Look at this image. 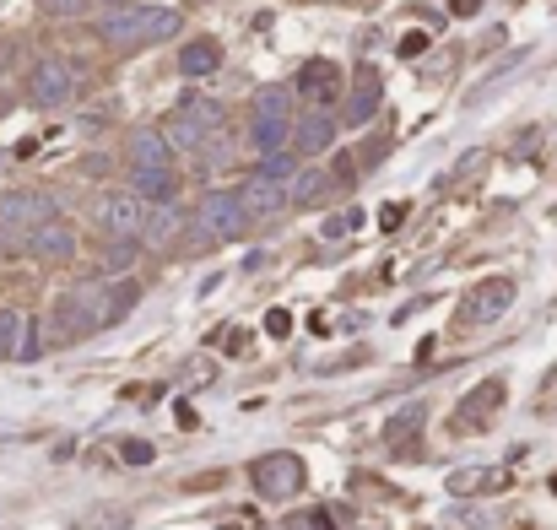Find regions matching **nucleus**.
I'll return each instance as SVG.
<instances>
[{"instance_id":"obj_26","label":"nucleus","mask_w":557,"mask_h":530,"mask_svg":"<svg viewBox=\"0 0 557 530\" xmlns=\"http://www.w3.org/2000/svg\"><path fill=\"white\" fill-rule=\"evenodd\" d=\"M130 265H136V244H130V238H114L109 244V271H130Z\"/></svg>"},{"instance_id":"obj_12","label":"nucleus","mask_w":557,"mask_h":530,"mask_svg":"<svg viewBox=\"0 0 557 530\" xmlns=\"http://www.w3.org/2000/svg\"><path fill=\"white\" fill-rule=\"evenodd\" d=\"M298 92L314 103V109H330L336 92H341V71L330 60H309V65H303V76H298Z\"/></svg>"},{"instance_id":"obj_19","label":"nucleus","mask_w":557,"mask_h":530,"mask_svg":"<svg viewBox=\"0 0 557 530\" xmlns=\"http://www.w3.org/2000/svg\"><path fill=\"white\" fill-rule=\"evenodd\" d=\"M136 190L147 195V201H174V190H179V179H174V168H136Z\"/></svg>"},{"instance_id":"obj_31","label":"nucleus","mask_w":557,"mask_h":530,"mask_svg":"<svg viewBox=\"0 0 557 530\" xmlns=\"http://www.w3.org/2000/svg\"><path fill=\"white\" fill-rule=\"evenodd\" d=\"M476 11V0H455V17H471Z\"/></svg>"},{"instance_id":"obj_8","label":"nucleus","mask_w":557,"mask_h":530,"mask_svg":"<svg viewBox=\"0 0 557 530\" xmlns=\"http://www.w3.org/2000/svg\"><path fill=\"white\" fill-rule=\"evenodd\" d=\"M141 217H147V201H141V195H130V190H119V195H109V201L98 206V222L114 238H136L141 233Z\"/></svg>"},{"instance_id":"obj_5","label":"nucleus","mask_w":557,"mask_h":530,"mask_svg":"<svg viewBox=\"0 0 557 530\" xmlns=\"http://www.w3.org/2000/svg\"><path fill=\"white\" fill-rule=\"evenodd\" d=\"M71 92H76V71L65 60H44L28 76V98L38 103V109H55V103H65Z\"/></svg>"},{"instance_id":"obj_1","label":"nucleus","mask_w":557,"mask_h":530,"mask_svg":"<svg viewBox=\"0 0 557 530\" xmlns=\"http://www.w3.org/2000/svg\"><path fill=\"white\" fill-rule=\"evenodd\" d=\"M179 33V11H157V6H119L103 17V44L114 49H141L157 44V38H174Z\"/></svg>"},{"instance_id":"obj_21","label":"nucleus","mask_w":557,"mask_h":530,"mask_svg":"<svg viewBox=\"0 0 557 530\" xmlns=\"http://www.w3.org/2000/svg\"><path fill=\"white\" fill-rule=\"evenodd\" d=\"M255 119H293V92H287V87L255 92Z\"/></svg>"},{"instance_id":"obj_9","label":"nucleus","mask_w":557,"mask_h":530,"mask_svg":"<svg viewBox=\"0 0 557 530\" xmlns=\"http://www.w3.org/2000/svg\"><path fill=\"white\" fill-rule=\"evenodd\" d=\"M44 217H55L44 195H6V201H0V228H6L11 238H28Z\"/></svg>"},{"instance_id":"obj_6","label":"nucleus","mask_w":557,"mask_h":530,"mask_svg":"<svg viewBox=\"0 0 557 530\" xmlns=\"http://www.w3.org/2000/svg\"><path fill=\"white\" fill-rule=\"evenodd\" d=\"M255 487L265 498H293L303 487V460L298 455H265L255 466Z\"/></svg>"},{"instance_id":"obj_29","label":"nucleus","mask_w":557,"mask_h":530,"mask_svg":"<svg viewBox=\"0 0 557 530\" xmlns=\"http://www.w3.org/2000/svg\"><path fill=\"white\" fill-rule=\"evenodd\" d=\"M357 217H363V211H341L336 222H325V238H341V233H352V228H357Z\"/></svg>"},{"instance_id":"obj_14","label":"nucleus","mask_w":557,"mask_h":530,"mask_svg":"<svg viewBox=\"0 0 557 530\" xmlns=\"http://www.w3.org/2000/svg\"><path fill=\"white\" fill-rule=\"evenodd\" d=\"M238 201H244L249 217H255V211H276V206H287V184L271 179V174H249L244 190H238Z\"/></svg>"},{"instance_id":"obj_3","label":"nucleus","mask_w":557,"mask_h":530,"mask_svg":"<svg viewBox=\"0 0 557 530\" xmlns=\"http://www.w3.org/2000/svg\"><path fill=\"white\" fill-rule=\"evenodd\" d=\"M244 222H249V211H244V201H238V190L206 195L201 211H195V233H201V238H238V233H244Z\"/></svg>"},{"instance_id":"obj_22","label":"nucleus","mask_w":557,"mask_h":530,"mask_svg":"<svg viewBox=\"0 0 557 530\" xmlns=\"http://www.w3.org/2000/svg\"><path fill=\"white\" fill-rule=\"evenodd\" d=\"M374 109H379V82L368 76V82L352 92V103H347V125H368V114H374Z\"/></svg>"},{"instance_id":"obj_2","label":"nucleus","mask_w":557,"mask_h":530,"mask_svg":"<svg viewBox=\"0 0 557 530\" xmlns=\"http://www.w3.org/2000/svg\"><path fill=\"white\" fill-rule=\"evenodd\" d=\"M103 325H109V282H82V287H71V293H60V303H55V336L60 341H82Z\"/></svg>"},{"instance_id":"obj_17","label":"nucleus","mask_w":557,"mask_h":530,"mask_svg":"<svg viewBox=\"0 0 557 530\" xmlns=\"http://www.w3.org/2000/svg\"><path fill=\"white\" fill-rule=\"evenodd\" d=\"M130 157H136V168H163L168 163V136L136 130V136H130Z\"/></svg>"},{"instance_id":"obj_15","label":"nucleus","mask_w":557,"mask_h":530,"mask_svg":"<svg viewBox=\"0 0 557 530\" xmlns=\"http://www.w3.org/2000/svg\"><path fill=\"white\" fill-rule=\"evenodd\" d=\"M179 228H184V217H179V206H168V201L147 206V217H141V233H147V244H157V249L174 244Z\"/></svg>"},{"instance_id":"obj_24","label":"nucleus","mask_w":557,"mask_h":530,"mask_svg":"<svg viewBox=\"0 0 557 530\" xmlns=\"http://www.w3.org/2000/svg\"><path fill=\"white\" fill-rule=\"evenodd\" d=\"M287 130H293V119H255V147L260 152H276L287 141Z\"/></svg>"},{"instance_id":"obj_16","label":"nucleus","mask_w":557,"mask_h":530,"mask_svg":"<svg viewBox=\"0 0 557 530\" xmlns=\"http://www.w3.org/2000/svg\"><path fill=\"white\" fill-rule=\"evenodd\" d=\"M330 136H336V119H330V109H314V114L298 125L293 141H298V152H325Z\"/></svg>"},{"instance_id":"obj_11","label":"nucleus","mask_w":557,"mask_h":530,"mask_svg":"<svg viewBox=\"0 0 557 530\" xmlns=\"http://www.w3.org/2000/svg\"><path fill=\"white\" fill-rule=\"evenodd\" d=\"M38 330L22 309H0V363L6 357H38Z\"/></svg>"},{"instance_id":"obj_10","label":"nucleus","mask_w":557,"mask_h":530,"mask_svg":"<svg viewBox=\"0 0 557 530\" xmlns=\"http://www.w3.org/2000/svg\"><path fill=\"white\" fill-rule=\"evenodd\" d=\"M28 249L38 260H71L76 255V233H71V222H60V217H44L38 228L28 233Z\"/></svg>"},{"instance_id":"obj_18","label":"nucleus","mask_w":557,"mask_h":530,"mask_svg":"<svg viewBox=\"0 0 557 530\" xmlns=\"http://www.w3.org/2000/svg\"><path fill=\"white\" fill-rule=\"evenodd\" d=\"M222 65V49L211 44V38H201V44H184V55H179V71L184 76H211Z\"/></svg>"},{"instance_id":"obj_13","label":"nucleus","mask_w":557,"mask_h":530,"mask_svg":"<svg viewBox=\"0 0 557 530\" xmlns=\"http://www.w3.org/2000/svg\"><path fill=\"white\" fill-rule=\"evenodd\" d=\"M509 303H514V282H509V276H493V282H482V287H476V298L466 303V320H498Z\"/></svg>"},{"instance_id":"obj_27","label":"nucleus","mask_w":557,"mask_h":530,"mask_svg":"<svg viewBox=\"0 0 557 530\" xmlns=\"http://www.w3.org/2000/svg\"><path fill=\"white\" fill-rule=\"evenodd\" d=\"M119 460H125V466H147V460H152V444H141V439L119 444Z\"/></svg>"},{"instance_id":"obj_32","label":"nucleus","mask_w":557,"mask_h":530,"mask_svg":"<svg viewBox=\"0 0 557 530\" xmlns=\"http://www.w3.org/2000/svg\"><path fill=\"white\" fill-rule=\"evenodd\" d=\"M314 530H330V514H314V520H309Z\"/></svg>"},{"instance_id":"obj_28","label":"nucleus","mask_w":557,"mask_h":530,"mask_svg":"<svg viewBox=\"0 0 557 530\" xmlns=\"http://www.w3.org/2000/svg\"><path fill=\"white\" fill-rule=\"evenodd\" d=\"M265 330H271V336H293V314L271 309V314H265Z\"/></svg>"},{"instance_id":"obj_25","label":"nucleus","mask_w":557,"mask_h":530,"mask_svg":"<svg viewBox=\"0 0 557 530\" xmlns=\"http://www.w3.org/2000/svg\"><path fill=\"white\" fill-rule=\"evenodd\" d=\"M498 482H509L503 471H455L449 476V493H476V487H498Z\"/></svg>"},{"instance_id":"obj_30","label":"nucleus","mask_w":557,"mask_h":530,"mask_svg":"<svg viewBox=\"0 0 557 530\" xmlns=\"http://www.w3.org/2000/svg\"><path fill=\"white\" fill-rule=\"evenodd\" d=\"M44 6H49V11H60V17H65V11L76 17V11H87V0H44Z\"/></svg>"},{"instance_id":"obj_4","label":"nucleus","mask_w":557,"mask_h":530,"mask_svg":"<svg viewBox=\"0 0 557 530\" xmlns=\"http://www.w3.org/2000/svg\"><path fill=\"white\" fill-rule=\"evenodd\" d=\"M217 125H222L217 103H190V109H179L174 125H168V147H201V141L217 136Z\"/></svg>"},{"instance_id":"obj_7","label":"nucleus","mask_w":557,"mask_h":530,"mask_svg":"<svg viewBox=\"0 0 557 530\" xmlns=\"http://www.w3.org/2000/svg\"><path fill=\"white\" fill-rule=\"evenodd\" d=\"M503 395H509V384H503V379H482V384L466 395V401L455 406V433H460V428H482V422L503 406Z\"/></svg>"},{"instance_id":"obj_23","label":"nucleus","mask_w":557,"mask_h":530,"mask_svg":"<svg viewBox=\"0 0 557 530\" xmlns=\"http://www.w3.org/2000/svg\"><path fill=\"white\" fill-rule=\"evenodd\" d=\"M136 303H141V287H136V282H109V325L125 320Z\"/></svg>"},{"instance_id":"obj_20","label":"nucleus","mask_w":557,"mask_h":530,"mask_svg":"<svg viewBox=\"0 0 557 530\" xmlns=\"http://www.w3.org/2000/svg\"><path fill=\"white\" fill-rule=\"evenodd\" d=\"M325 184H330L325 168H293V179H287V201H293V206H309Z\"/></svg>"}]
</instances>
